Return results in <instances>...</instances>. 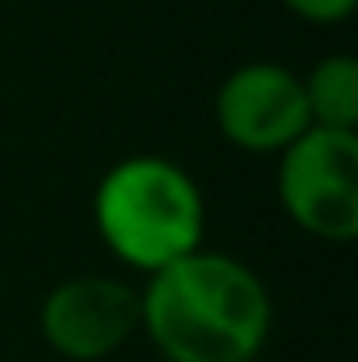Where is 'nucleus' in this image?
Wrapping results in <instances>:
<instances>
[{"label": "nucleus", "instance_id": "6", "mask_svg": "<svg viewBox=\"0 0 358 362\" xmlns=\"http://www.w3.org/2000/svg\"><path fill=\"white\" fill-rule=\"evenodd\" d=\"M299 81H304L312 127L354 131V122H358V64H354V55H325Z\"/></svg>", "mask_w": 358, "mask_h": 362}, {"label": "nucleus", "instance_id": "1", "mask_svg": "<svg viewBox=\"0 0 358 362\" xmlns=\"http://www.w3.org/2000/svg\"><path fill=\"white\" fill-rule=\"evenodd\" d=\"M262 278L224 253H185L139 291V329L169 362H253L270 337Z\"/></svg>", "mask_w": 358, "mask_h": 362}, {"label": "nucleus", "instance_id": "2", "mask_svg": "<svg viewBox=\"0 0 358 362\" xmlns=\"http://www.w3.org/2000/svg\"><path fill=\"white\" fill-rule=\"evenodd\" d=\"M93 219L114 257L156 274L202 245L207 206L194 177L173 160L127 156L97 181Z\"/></svg>", "mask_w": 358, "mask_h": 362}, {"label": "nucleus", "instance_id": "4", "mask_svg": "<svg viewBox=\"0 0 358 362\" xmlns=\"http://www.w3.org/2000/svg\"><path fill=\"white\" fill-rule=\"evenodd\" d=\"M38 329L55 354L72 362L110 358L139 329V291L101 274L68 278L42 299Z\"/></svg>", "mask_w": 358, "mask_h": 362}, {"label": "nucleus", "instance_id": "5", "mask_svg": "<svg viewBox=\"0 0 358 362\" xmlns=\"http://www.w3.org/2000/svg\"><path fill=\"white\" fill-rule=\"evenodd\" d=\"M215 122L245 152H282L312 127L304 81L282 64H241L215 93Z\"/></svg>", "mask_w": 358, "mask_h": 362}, {"label": "nucleus", "instance_id": "7", "mask_svg": "<svg viewBox=\"0 0 358 362\" xmlns=\"http://www.w3.org/2000/svg\"><path fill=\"white\" fill-rule=\"evenodd\" d=\"M291 13H299L304 21H342L354 13L358 0H282Z\"/></svg>", "mask_w": 358, "mask_h": 362}, {"label": "nucleus", "instance_id": "3", "mask_svg": "<svg viewBox=\"0 0 358 362\" xmlns=\"http://www.w3.org/2000/svg\"><path fill=\"white\" fill-rule=\"evenodd\" d=\"M278 198L287 215L321 240L358 236V139L354 131L308 127L278 152Z\"/></svg>", "mask_w": 358, "mask_h": 362}]
</instances>
